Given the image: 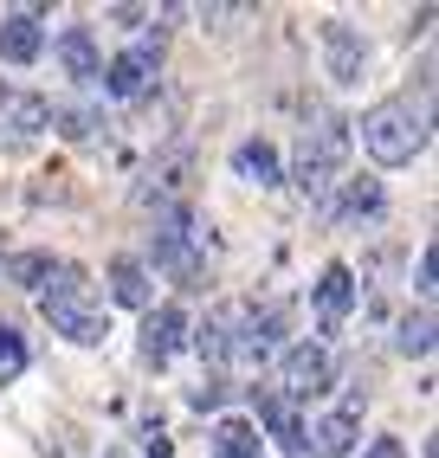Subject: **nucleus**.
<instances>
[{
    "label": "nucleus",
    "instance_id": "1",
    "mask_svg": "<svg viewBox=\"0 0 439 458\" xmlns=\"http://www.w3.org/2000/svg\"><path fill=\"white\" fill-rule=\"evenodd\" d=\"M278 329H285V310H278V303H265V310L259 303H220L194 343H201V355L227 361V369H259L271 355V343H278Z\"/></svg>",
    "mask_w": 439,
    "mask_h": 458
},
{
    "label": "nucleus",
    "instance_id": "2",
    "mask_svg": "<svg viewBox=\"0 0 439 458\" xmlns=\"http://www.w3.org/2000/svg\"><path fill=\"white\" fill-rule=\"evenodd\" d=\"M39 310H46V323L58 335H72V343H84V349H98L104 335H110L104 303H98V284H90L84 265H65V259L52 265V278L39 284Z\"/></svg>",
    "mask_w": 439,
    "mask_h": 458
},
{
    "label": "nucleus",
    "instance_id": "3",
    "mask_svg": "<svg viewBox=\"0 0 439 458\" xmlns=\"http://www.w3.org/2000/svg\"><path fill=\"white\" fill-rule=\"evenodd\" d=\"M426 104H414V98H382L368 116H362V148L382 168H400V162H414L420 148H426Z\"/></svg>",
    "mask_w": 439,
    "mask_h": 458
},
{
    "label": "nucleus",
    "instance_id": "4",
    "mask_svg": "<svg viewBox=\"0 0 439 458\" xmlns=\"http://www.w3.org/2000/svg\"><path fill=\"white\" fill-rule=\"evenodd\" d=\"M342 162H349V123L342 116H310L297 130V148H291V181L304 194H323L342 174Z\"/></svg>",
    "mask_w": 439,
    "mask_h": 458
},
{
    "label": "nucleus",
    "instance_id": "5",
    "mask_svg": "<svg viewBox=\"0 0 439 458\" xmlns=\"http://www.w3.org/2000/svg\"><path fill=\"white\" fill-rule=\"evenodd\" d=\"M330 381H336V355L323 349V343H297L285 361H278V401H317V394H330Z\"/></svg>",
    "mask_w": 439,
    "mask_h": 458
},
{
    "label": "nucleus",
    "instance_id": "6",
    "mask_svg": "<svg viewBox=\"0 0 439 458\" xmlns=\"http://www.w3.org/2000/svg\"><path fill=\"white\" fill-rule=\"evenodd\" d=\"M155 72H162V39H142V46H130V52H116L98 78H104L110 98H142V90L155 84Z\"/></svg>",
    "mask_w": 439,
    "mask_h": 458
},
{
    "label": "nucleus",
    "instance_id": "7",
    "mask_svg": "<svg viewBox=\"0 0 439 458\" xmlns=\"http://www.w3.org/2000/svg\"><path fill=\"white\" fill-rule=\"evenodd\" d=\"M362 433V401H342L336 413H323L317 426H304V452L310 458H342Z\"/></svg>",
    "mask_w": 439,
    "mask_h": 458
},
{
    "label": "nucleus",
    "instance_id": "8",
    "mask_svg": "<svg viewBox=\"0 0 439 458\" xmlns=\"http://www.w3.org/2000/svg\"><path fill=\"white\" fill-rule=\"evenodd\" d=\"M181 343H187V310H181V303H162V310L142 317V361L162 369V361H175Z\"/></svg>",
    "mask_w": 439,
    "mask_h": 458
},
{
    "label": "nucleus",
    "instance_id": "9",
    "mask_svg": "<svg viewBox=\"0 0 439 458\" xmlns=\"http://www.w3.org/2000/svg\"><path fill=\"white\" fill-rule=\"evenodd\" d=\"M39 52H46L39 13H7V20H0V58H7V65H33Z\"/></svg>",
    "mask_w": 439,
    "mask_h": 458
},
{
    "label": "nucleus",
    "instance_id": "10",
    "mask_svg": "<svg viewBox=\"0 0 439 458\" xmlns=\"http://www.w3.org/2000/svg\"><path fill=\"white\" fill-rule=\"evenodd\" d=\"M52 123V104L39 98V90H13V84H0V130H20V136H33Z\"/></svg>",
    "mask_w": 439,
    "mask_h": 458
},
{
    "label": "nucleus",
    "instance_id": "11",
    "mask_svg": "<svg viewBox=\"0 0 439 458\" xmlns=\"http://www.w3.org/2000/svg\"><path fill=\"white\" fill-rule=\"evenodd\" d=\"M349 303H356V271L349 265H323V278H317V317L336 329L342 317H349Z\"/></svg>",
    "mask_w": 439,
    "mask_h": 458
},
{
    "label": "nucleus",
    "instance_id": "12",
    "mask_svg": "<svg viewBox=\"0 0 439 458\" xmlns=\"http://www.w3.org/2000/svg\"><path fill=\"white\" fill-rule=\"evenodd\" d=\"M110 297L130 303V310H149V303H155L149 265H142V259H110Z\"/></svg>",
    "mask_w": 439,
    "mask_h": 458
},
{
    "label": "nucleus",
    "instance_id": "13",
    "mask_svg": "<svg viewBox=\"0 0 439 458\" xmlns=\"http://www.w3.org/2000/svg\"><path fill=\"white\" fill-rule=\"evenodd\" d=\"M259 420L271 426V439L285 445V452H304V420L291 401H278V394H259Z\"/></svg>",
    "mask_w": 439,
    "mask_h": 458
},
{
    "label": "nucleus",
    "instance_id": "14",
    "mask_svg": "<svg viewBox=\"0 0 439 458\" xmlns=\"http://www.w3.org/2000/svg\"><path fill=\"white\" fill-rule=\"evenodd\" d=\"M58 65H65L72 78H98V72H104L98 46H90V26H72V33H58Z\"/></svg>",
    "mask_w": 439,
    "mask_h": 458
},
{
    "label": "nucleus",
    "instance_id": "15",
    "mask_svg": "<svg viewBox=\"0 0 439 458\" xmlns=\"http://www.w3.org/2000/svg\"><path fill=\"white\" fill-rule=\"evenodd\" d=\"M233 174H239V181H259V188H278V156H271V142H239V148H233Z\"/></svg>",
    "mask_w": 439,
    "mask_h": 458
},
{
    "label": "nucleus",
    "instance_id": "16",
    "mask_svg": "<svg viewBox=\"0 0 439 458\" xmlns=\"http://www.w3.org/2000/svg\"><path fill=\"white\" fill-rule=\"evenodd\" d=\"M213 458H259V433L245 420H220L213 433Z\"/></svg>",
    "mask_w": 439,
    "mask_h": 458
},
{
    "label": "nucleus",
    "instance_id": "17",
    "mask_svg": "<svg viewBox=\"0 0 439 458\" xmlns=\"http://www.w3.org/2000/svg\"><path fill=\"white\" fill-rule=\"evenodd\" d=\"M323 39H330V72H336V78H356V72H362V46L342 33V26H323Z\"/></svg>",
    "mask_w": 439,
    "mask_h": 458
},
{
    "label": "nucleus",
    "instance_id": "18",
    "mask_svg": "<svg viewBox=\"0 0 439 458\" xmlns=\"http://www.w3.org/2000/svg\"><path fill=\"white\" fill-rule=\"evenodd\" d=\"M433 349V310H407L400 317V355H426Z\"/></svg>",
    "mask_w": 439,
    "mask_h": 458
},
{
    "label": "nucleus",
    "instance_id": "19",
    "mask_svg": "<svg viewBox=\"0 0 439 458\" xmlns=\"http://www.w3.org/2000/svg\"><path fill=\"white\" fill-rule=\"evenodd\" d=\"M20 375H26V335L0 323V387H7V381H20Z\"/></svg>",
    "mask_w": 439,
    "mask_h": 458
},
{
    "label": "nucleus",
    "instance_id": "20",
    "mask_svg": "<svg viewBox=\"0 0 439 458\" xmlns=\"http://www.w3.org/2000/svg\"><path fill=\"white\" fill-rule=\"evenodd\" d=\"M52 265H58V259H46V252H20V259H7L13 284H33V291H39V284L52 278Z\"/></svg>",
    "mask_w": 439,
    "mask_h": 458
},
{
    "label": "nucleus",
    "instance_id": "21",
    "mask_svg": "<svg viewBox=\"0 0 439 458\" xmlns=\"http://www.w3.org/2000/svg\"><path fill=\"white\" fill-rule=\"evenodd\" d=\"M342 213H349V220H362V213H382V188H374V181H356V188L342 194Z\"/></svg>",
    "mask_w": 439,
    "mask_h": 458
},
{
    "label": "nucleus",
    "instance_id": "22",
    "mask_svg": "<svg viewBox=\"0 0 439 458\" xmlns=\"http://www.w3.org/2000/svg\"><path fill=\"white\" fill-rule=\"evenodd\" d=\"M433 278H439V252L426 246V252H420V297H433Z\"/></svg>",
    "mask_w": 439,
    "mask_h": 458
},
{
    "label": "nucleus",
    "instance_id": "23",
    "mask_svg": "<svg viewBox=\"0 0 439 458\" xmlns=\"http://www.w3.org/2000/svg\"><path fill=\"white\" fill-rule=\"evenodd\" d=\"M362 458H407V445H400V439H374Z\"/></svg>",
    "mask_w": 439,
    "mask_h": 458
}]
</instances>
